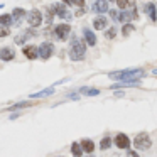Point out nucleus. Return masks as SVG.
<instances>
[{
    "mask_svg": "<svg viewBox=\"0 0 157 157\" xmlns=\"http://www.w3.org/2000/svg\"><path fill=\"white\" fill-rule=\"evenodd\" d=\"M85 52H86V46L83 44L78 37L73 36L71 48H69V56H71V59L73 61H81V59H85Z\"/></svg>",
    "mask_w": 157,
    "mask_h": 157,
    "instance_id": "1",
    "label": "nucleus"
},
{
    "mask_svg": "<svg viewBox=\"0 0 157 157\" xmlns=\"http://www.w3.org/2000/svg\"><path fill=\"white\" fill-rule=\"evenodd\" d=\"M108 76L112 79H118V81H125V79H132L137 76H142V69L139 68H130V69H122V71L108 73Z\"/></svg>",
    "mask_w": 157,
    "mask_h": 157,
    "instance_id": "2",
    "label": "nucleus"
},
{
    "mask_svg": "<svg viewBox=\"0 0 157 157\" xmlns=\"http://www.w3.org/2000/svg\"><path fill=\"white\" fill-rule=\"evenodd\" d=\"M133 145H135V149H140V150H147L150 145H152V140H150L149 133L142 132L139 133V135L133 139Z\"/></svg>",
    "mask_w": 157,
    "mask_h": 157,
    "instance_id": "3",
    "label": "nucleus"
},
{
    "mask_svg": "<svg viewBox=\"0 0 157 157\" xmlns=\"http://www.w3.org/2000/svg\"><path fill=\"white\" fill-rule=\"evenodd\" d=\"M69 32H71V27H69L68 24H59L54 27V36L59 41H66V39L69 37Z\"/></svg>",
    "mask_w": 157,
    "mask_h": 157,
    "instance_id": "4",
    "label": "nucleus"
},
{
    "mask_svg": "<svg viewBox=\"0 0 157 157\" xmlns=\"http://www.w3.org/2000/svg\"><path fill=\"white\" fill-rule=\"evenodd\" d=\"M27 22L31 24V27H39V25L42 24V14L37 9H32L27 14Z\"/></svg>",
    "mask_w": 157,
    "mask_h": 157,
    "instance_id": "5",
    "label": "nucleus"
},
{
    "mask_svg": "<svg viewBox=\"0 0 157 157\" xmlns=\"http://www.w3.org/2000/svg\"><path fill=\"white\" fill-rule=\"evenodd\" d=\"M135 19H139V15H137V9L130 7V10H123L122 14H120V22H123V24H130V21H135Z\"/></svg>",
    "mask_w": 157,
    "mask_h": 157,
    "instance_id": "6",
    "label": "nucleus"
},
{
    "mask_svg": "<svg viewBox=\"0 0 157 157\" xmlns=\"http://www.w3.org/2000/svg\"><path fill=\"white\" fill-rule=\"evenodd\" d=\"M54 12H56V15H58L59 19H66V21H71L73 19V14L66 9L64 2H63V4H56L54 5Z\"/></svg>",
    "mask_w": 157,
    "mask_h": 157,
    "instance_id": "7",
    "label": "nucleus"
},
{
    "mask_svg": "<svg viewBox=\"0 0 157 157\" xmlns=\"http://www.w3.org/2000/svg\"><path fill=\"white\" fill-rule=\"evenodd\" d=\"M52 52H54V48H52L51 42H42V44L39 46V58L49 59L52 56Z\"/></svg>",
    "mask_w": 157,
    "mask_h": 157,
    "instance_id": "8",
    "label": "nucleus"
},
{
    "mask_svg": "<svg viewBox=\"0 0 157 157\" xmlns=\"http://www.w3.org/2000/svg\"><path fill=\"white\" fill-rule=\"evenodd\" d=\"M113 142H115V145L118 147V149H128L130 147V139L125 135V133H117V137L113 139Z\"/></svg>",
    "mask_w": 157,
    "mask_h": 157,
    "instance_id": "9",
    "label": "nucleus"
},
{
    "mask_svg": "<svg viewBox=\"0 0 157 157\" xmlns=\"http://www.w3.org/2000/svg\"><path fill=\"white\" fill-rule=\"evenodd\" d=\"M22 52H24V56H25L27 59H37V58H39V48H34L32 44L25 46Z\"/></svg>",
    "mask_w": 157,
    "mask_h": 157,
    "instance_id": "10",
    "label": "nucleus"
},
{
    "mask_svg": "<svg viewBox=\"0 0 157 157\" xmlns=\"http://www.w3.org/2000/svg\"><path fill=\"white\" fill-rule=\"evenodd\" d=\"M108 10V0H95L93 4V12L96 14H103V12Z\"/></svg>",
    "mask_w": 157,
    "mask_h": 157,
    "instance_id": "11",
    "label": "nucleus"
},
{
    "mask_svg": "<svg viewBox=\"0 0 157 157\" xmlns=\"http://www.w3.org/2000/svg\"><path fill=\"white\" fill-rule=\"evenodd\" d=\"M83 36H85V42L88 46H91V48H93V46H96V36L93 34V31H90L88 27H85V29H83Z\"/></svg>",
    "mask_w": 157,
    "mask_h": 157,
    "instance_id": "12",
    "label": "nucleus"
},
{
    "mask_svg": "<svg viewBox=\"0 0 157 157\" xmlns=\"http://www.w3.org/2000/svg\"><path fill=\"white\" fill-rule=\"evenodd\" d=\"M140 79L132 78V79H125V81H120L118 85H112V90H118V88H125V86H139Z\"/></svg>",
    "mask_w": 157,
    "mask_h": 157,
    "instance_id": "13",
    "label": "nucleus"
},
{
    "mask_svg": "<svg viewBox=\"0 0 157 157\" xmlns=\"http://www.w3.org/2000/svg\"><path fill=\"white\" fill-rule=\"evenodd\" d=\"M15 58V52L12 48H2L0 49V59L2 61H12Z\"/></svg>",
    "mask_w": 157,
    "mask_h": 157,
    "instance_id": "14",
    "label": "nucleus"
},
{
    "mask_svg": "<svg viewBox=\"0 0 157 157\" xmlns=\"http://www.w3.org/2000/svg\"><path fill=\"white\" fill-rule=\"evenodd\" d=\"M144 10L149 14V17H150V21H152V22L157 21V9H155V5H154V4H150V2H149V4H145V5H144Z\"/></svg>",
    "mask_w": 157,
    "mask_h": 157,
    "instance_id": "15",
    "label": "nucleus"
},
{
    "mask_svg": "<svg viewBox=\"0 0 157 157\" xmlns=\"http://www.w3.org/2000/svg\"><path fill=\"white\" fill-rule=\"evenodd\" d=\"M12 15H14V21L17 22V24H21L22 21H24V17H27V12L24 10V9H14V12H12Z\"/></svg>",
    "mask_w": 157,
    "mask_h": 157,
    "instance_id": "16",
    "label": "nucleus"
},
{
    "mask_svg": "<svg viewBox=\"0 0 157 157\" xmlns=\"http://www.w3.org/2000/svg\"><path fill=\"white\" fill-rule=\"evenodd\" d=\"M93 27L96 29V31H103V29L106 27V17H96L95 21H93Z\"/></svg>",
    "mask_w": 157,
    "mask_h": 157,
    "instance_id": "17",
    "label": "nucleus"
},
{
    "mask_svg": "<svg viewBox=\"0 0 157 157\" xmlns=\"http://www.w3.org/2000/svg\"><path fill=\"white\" fill-rule=\"evenodd\" d=\"M81 147H83V150L88 152V154H91L93 150H95V144H93L91 139H83L81 140Z\"/></svg>",
    "mask_w": 157,
    "mask_h": 157,
    "instance_id": "18",
    "label": "nucleus"
},
{
    "mask_svg": "<svg viewBox=\"0 0 157 157\" xmlns=\"http://www.w3.org/2000/svg\"><path fill=\"white\" fill-rule=\"evenodd\" d=\"M79 91H81L85 96H98V95H100V90H96V88H88V86H83Z\"/></svg>",
    "mask_w": 157,
    "mask_h": 157,
    "instance_id": "19",
    "label": "nucleus"
},
{
    "mask_svg": "<svg viewBox=\"0 0 157 157\" xmlns=\"http://www.w3.org/2000/svg\"><path fill=\"white\" fill-rule=\"evenodd\" d=\"M12 22H14V15L12 14H2L0 15V25H10Z\"/></svg>",
    "mask_w": 157,
    "mask_h": 157,
    "instance_id": "20",
    "label": "nucleus"
},
{
    "mask_svg": "<svg viewBox=\"0 0 157 157\" xmlns=\"http://www.w3.org/2000/svg\"><path fill=\"white\" fill-rule=\"evenodd\" d=\"M71 152H73V155H75V157H81L85 150H83L81 144H76V142H73V144H71Z\"/></svg>",
    "mask_w": 157,
    "mask_h": 157,
    "instance_id": "21",
    "label": "nucleus"
},
{
    "mask_svg": "<svg viewBox=\"0 0 157 157\" xmlns=\"http://www.w3.org/2000/svg\"><path fill=\"white\" fill-rule=\"evenodd\" d=\"M54 93V88H48V90H42V91H39V93H32L29 98H41V96H49V95H52Z\"/></svg>",
    "mask_w": 157,
    "mask_h": 157,
    "instance_id": "22",
    "label": "nucleus"
},
{
    "mask_svg": "<svg viewBox=\"0 0 157 157\" xmlns=\"http://www.w3.org/2000/svg\"><path fill=\"white\" fill-rule=\"evenodd\" d=\"M34 34V32H32V29L29 32H25V34H22V36H17V37H15V44H24L25 41H27L29 37H31V36Z\"/></svg>",
    "mask_w": 157,
    "mask_h": 157,
    "instance_id": "23",
    "label": "nucleus"
},
{
    "mask_svg": "<svg viewBox=\"0 0 157 157\" xmlns=\"http://www.w3.org/2000/svg\"><path fill=\"white\" fill-rule=\"evenodd\" d=\"M113 144V139H110V137H105V139L101 140V144H100V149H103V150H106V149H110V145Z\"/></svg>",
    "mask_w": 157,
    "mask_h": 157,
    "instance_id": "24",
    "label": "nucleus"
},
{
    "mask_svg": "<svg viewBox=\"0 0 157 157\" xmlns=\"http://www.w3.org/2000/svg\"><path fill=\"white\" fill-rule=\"evenodd\" d=\"M133 31H135V29H133V25H132V24H123V27H122V34L125 36V37H127V36H130Z\"/></svg>",
    "mask_w": 157,
    "mask_h": 157,
    "instance_id": "25",
    "label": "nucleus"
},
{
    "mask_svg": "<svg viewBox=\"0 0 157 157\" xmlns=\"http://www.w3.org/2000/svg\"><path fill=\"white\" fill-rule=\"evenodd\" d=\"M31 105V101H22V103H15L14 106H10V108H7V112H12V110H21V108H25V106Z\"/></svg>",
    "mask_w": 157,
    "mask_h": 157,
    "instance_id": "26",
    "label": "nucleus"
},
{
    "mask_svg": "<svg viewBox=\"0 0 157 157\" xmlns=\"http://www.w3.org/2000/svg\"><path fill=\"white\" fill-rule=\"evenodd\" d=\"M117 5H118L122 10H125V9L130 7V0H117Z\"/></svg>",
    "mask_w": 157,
    "mask_h": 157,
    "instance_id": "27",
    "label": "nucleus"
},
{
    "mask_svg": "<svg viewBox=\"0 0 157 157\" xmlns=\"http://www.w3.org/2000/svg\"><path fill=\"white\" fill-rule=\"evenodd\" d=\"M115 36H117V27H110L108 31L105 32V37L106 39H113Z\"/></svg>",
    "mask_w": 157,
    "mask_h": 157,
    "instance_id": "28",
    "label": "nucleus"
},
{
    "mask_svg": "<svg viewBox=\"0 0 157 157\" xmlns=\"http://www.w3.org/2000/svg\"><path fill=\"white\" fill-rule=\"evenodd\" d=\"M9 34H10V31H9L7 25H0V37H5Z\"/></svg>",
    "mask_w": 157,
    "mask_h": 157,
    "instance_id": "29",
    "label": "nucleus"
},
{
    "mask_svg": "<svg viewBox=\"0 0 157 157\" xmlns=\"http://www.w3.org/2000/svg\"><path fill=\"white\" fill-rule=\"evenodd\" d=\"M110 17H112L113 21H120V14H118V10H110Z\"/></svg>",
    "mask_w": 157,
    "mask_h": 157,
    "instance_id": "30",
    "label": "nucleus"
},
{
    "mask_svg": "<svg viewBox=\"0 0 157 157\" xmlns=\"http://www.w3.org/2000/svg\"><path fill=\"white\" fill-rule=\"evenodd\" d=\"M127 157H139V154L135 150H127Z\"/></svg>",
    "mask_w": 157,
    "mask_h": 157,
    "instance_id": "31",
    "label": "nucleus"
},
{
    "mask_svg": "<svg viewBox=\"0 0 157 157\" xmlns=\"http://www.w3.org/2000/svg\"><path fill=\"white\" fill-rule=\"evenodd\" d=\"M73 4L78 5V7H83L85 5V0H73Z\"/></svg>",
    "mask_w": 157,
    "mask_h": 157,
    "instance_id": "32",
    "label": "nucleus"
},
{
    "mask_svg": "<svg viewBox=\"0 0 157 157\" xmlns=\"http://www.w3.org/2000/svg\"><path fill=\"white\" fill-rule=\"evenodd\" d=\"M68 98H71V100H79L76 93H71V95H68Z\"/></svg>",
    "mask_w": 157,
    "mask_h": 157,
    "instance_id": "33",
    "label": "nucleus"
},
{
    "mask_svg": "<svg viewBox=\"0 0 157 157\" xmlns=\"http://www.w3.org/2000/svg\"><path fill=\"white\" fill-rule=\"evenodd\" d=\"M63 2H64L66 5H71V4H73V0H63Z\"/></svg>",
    "mask_w": 157,
    "mask_h": 157,
    "instance_id": "34",
    "label": "nucleus"
},
{
    "mask_svg": "<svg viewBox=\"0 0 157 157\" xmlns=\"http://www.w3.org/2000/svg\"><path fill=\"white\" fill-rule=\"evenodd\" d=\"M108 2H113V0H108ZM115 2H117V0H115Z\"/></svg>",
    "mask_w": 157,
    "mask_h": 157,
    "instance_id": "35",
    "label": "nucleus"
},
{
    "mask_svg": "<svg viewBox=\"0 0 157 157\" xmlns=\"http://www.w3.org/2000/svg\"><path fill=\"white\" fill-rule=\"evenodd\" d=\"M154 73H155V75H157V69H155V71H154Z\"/></svg>",
    "mask_w": 157,
    "mask_h": 157,
    "instance_id": "36",
    "label": "nucleus"
}]
</instances>
